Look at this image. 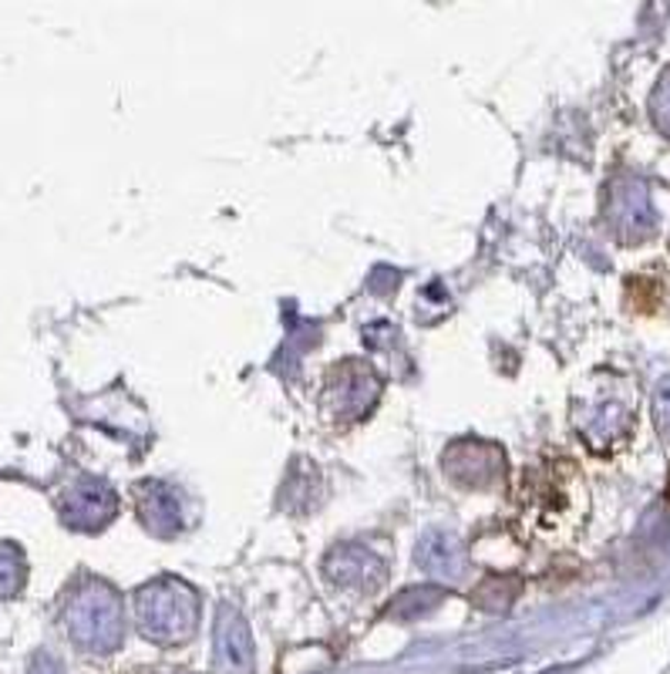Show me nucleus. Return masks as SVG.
Here are the masks:
<instances>
[{
  "mask_svg": "<svg viewBox=\"0 0 670 674\" xmlns=\"http://www.w3.org/2000/svg\"><path fill=\"white\" fill-rule=\"evenodd\" d=\"M21 587V559L14 550L0 546V597H8Z\"/></svg>",
  "mask_w": 670,
  "mask_h": 674,
  "instance_id": "f257e3e1",
  "label": "nucleus"
}]
</instances>
